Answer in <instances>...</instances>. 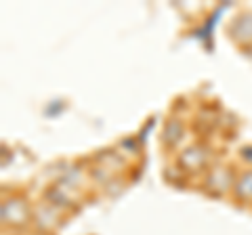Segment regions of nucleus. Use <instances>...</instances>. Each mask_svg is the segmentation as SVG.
Segmentation results:
<instances>
[{
    "instance_id": "nucleus-1",
    "label": "nucleus",
    "mask_w": 252,
    "mask_h": 235,
    "mask_svg": "<svg viewBox=\"0 0 252 235\" xmlns=\"http://www.w3.org/2000/svg\"><path fill=\"white\" fill-rule=\"evenodd\" d=\"M30 210H28V202L19 198V195H13V198L2 202V223L4 225H15L19 227L28 221Z\"/></svg>"
},
{
    "instance_id": "nucleus-2",
    "label": "nucleus",
    "mask_w": 252,
    "mask_h": 235,
    "mask_svg": "<svg viewBox=\"0 0 252 235\" xmlns=\"http://www.w3.org/2000/svg\"><path fill=\"white\" fill-rule=\"evenodd\" d=\"M208 162V149L202 145H191L179 155V166L185 168L187 172L189 170H200L206 166Z\"/></svg>"
},
{
    "instance_id": "nucleus-3",
    "label": "nucleus",
    "mask_w": 252,
    "mask_h": 235,
    "mask_svg": "<svg viewBox=\"0 0 252 235\" xmlns=\"http://www.w3.org/2000/svg\"><path fill=\"white\" fill-rule=\"evenodd\" d=\"M206 185L210 191L215 193H223L225 189H229L231 187V172L227 168H215L210 170V175L206 178Z\"/></svg>"
},
{
    "instance_id": "nucleus-4",
    "label": "nucleus",
    "mask_w": 252,
    "mask_h": 235,
    "mask_svg": "<svg viewBox=\"0 0 252 235\" xmlns=\"http://www.w3.org/2000/svg\"><path fill=\"white\" fill-rule=\"evenodd\" d=\"M181 137H183V124H181V120H168L166 124H164V130H162V143L166 147H172L177 145Z\"/></svg>"
},
{
    "instance_id": "nucleus-5",
    "label": "nucleus",
    "mask_w": 252,
    "mask_h": 235,
    "mask_svg": "<svg viewBox=\"0 0 252 235\" xmlns=\"http://www.w3.org/2000/svg\"><path fill=\"white\" fill-rule=\"evenodd\" d=\"M235 193H238L240 200H252V172L240 176L238 185H235Z\"/></svg>"
},
{
    "instance_id": "nucleus-6",
    "label": "nucleus",
    "mask_w": 252,
    "mask_h": 235,
    "mask_svg": "<svg viewBox=\"0 0 252 235\" xmlns=\"http://www.w3.org/2000/svg\"><path fill=\"white\" fill-rule=\"evenodd\" d=\"M97 162H103L109 170H114V168H118V166L122 164V158H120L118 153L109 151V155H107V153H99V155H97Z\"/></svg>"
},
{
    "instance_id": "nucleus-7",
    "label": "nucleus",
    "mask_w": 252,
    "mask_h": 235,
    "mask_svg": "<svg viewBox=\"0 0 252 235\" xmlns=\"http://www.w3.org/2000/svg\"><path fill=\"white\" fill-rule=\"evenodd\" d=\"M242 158L252 162V147H244V149H242Z\"/></svg>"
}]
</instances>
